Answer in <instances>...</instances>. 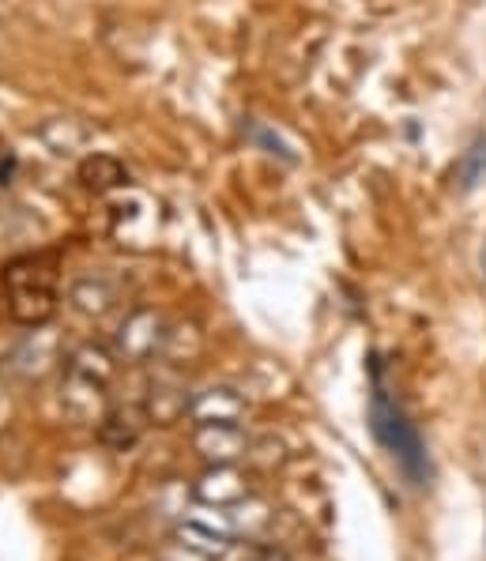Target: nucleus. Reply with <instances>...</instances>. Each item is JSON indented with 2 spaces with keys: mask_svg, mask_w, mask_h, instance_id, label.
<instances>
[{
  "mask_svg": "<svg viewBox=\"0 0 486 561\" xmlns=\"http://www.w3.org/2000/svg\"><path fill=\"white\" fill-rule=\"evenodd\" d=\"M249 411L246 396L230 385H212L204 392L193 396V408H189V419L196 426H227V422H241Z\"/></svg>",
  "mask_w": 486,
  "mask_h": 561,
  "instance_id": "9",
  "label": "nucleus"
},
{
  "mask_svg": "<svg viewBox=\"0 0 486 561\" xmlns=\"http://www.w3.org/2000/svg\"><path fill=\"white\" fill-rule=\"evenodd\" d=\"M8 317L23 328H42L57 313V275L49 256H20L4 267Z\"/></svg>",
  "mask_w": 486,
  "mask_h": 561,
  "instance_id": "1",
  "label": "nucleus"
},
{
  "mask_svg": "<svg viewBox=\"0 0 486 561\" xmlns=\"http://www.w3.org/2000/svg\"><path fill=\"white\" fill-rule=\"evenodd\" d=\"M483 272H486V245H483Z\"/></svg>",
  "mask_w": 486,
  "mask_h": 561,
  "instance_id": "18",
  "label": "nucleus"
},
{
  "mask_svg": "<svg viewBox=\"0 0 486 561\" xmlns=\"http://www.w3.org/2000/svg\"><path fill=\"white\" fill-rule=\"evenodd\" d=\"M170 321L151 306H136L114 332V355L125 366H147V362H159L162 343H167Z\"/></svg>",
  "mask_w": 486,
  "mask_h": 561,
  "instance_id": "3",
  "label": "nucleus"
},
{
  "mask_svg": "<svg viewBox=\"0 0 486 561\" xmlns=\"http://www.w3.org/2000/svg\"><path fill=\"white\" fill-rule=\"evenodd\" d=\"M80 181H83V188H91V193H110V188L125 185L128 170H125V162L114 159V154L94 151L80 162Z\"/></svg>",
  "mask_w": 486,
  "mask_h": 561,
  "instance_id": "13",
  "label": "nucleus"
},
{
  "mask_svg": "<svg viewBox=\"0 0 486 561\" xmlns=\"http://www.w3.org/2000/svg\"><path fill=\"white\" fill-rule=\"evenodd\" d=\"M370 419H373V434H377V442L404 463V471L411 474L415 482H427V474H430L427 445H422L415 422L407 419V414L385 396V388H377V392H373Z\"/></svg>",
  "mask_w": 486,
  "mask_h": 561,
  "instance_id": "2",
  "label": "nucleus"
},
{
  "mask_svg": "<svg viewBox=\"0 0 486 561\" xmlns=\"http://www.w3.org/2000/svg\"><path fill=\"white\" fill-rule=\"evenodd\" d=\"M60 362V340L57 332H49L46 324L31 328V335L23 343H15L12 355L4 358V369L20 381H42Z\"/></svg>",
  "mask_w": 486,
  "mask_h": 561,
  "instance_id": "7",
  "label": "nucleus"
},
{
  "mask_svg": "<svg viewBox=\"0 0 486 561\" xmlns=\"http://www.w3.org/2000/svg\"><path fill=\"white\" fill-rule=\"evenodd\" d=\"M193 388H189L185 374L181 369L167 366V362H159V374L147 381V392H144V414L151 426H173V422H181L193 408Z\"/></svg>",
  "mask_w": 486,
  "mask_h": 561,
  "instance_id": "4",
  "label": "nucleus"
},
{
  "mask_svg": "<svg viewBox=\"0 0 486 561\" xmlns=\"http://www.w3.org/2000/svg\"><path fill=\"white\" fill-rule=\"evenodd\" d=\"M144 426H151L144 414V403H125V408H110L106 419L99 422V442L114 453H128L144 437Z\"/></svg>",
  "mask_w": 486,
  "mask_h": 561,
  "instance_id": "11",
  "label": "nucleus"
},
{
  "mask_svg": "<svg viewBox=\"0 0 486 561\" xmlns=\"http://www.w3.org/2000/svg\"><path fill=\"white\" fill-rule=\"evenodd\" d=\"M155 561H215V558L204 554V550H196V547H189V542H181L178 535H170V539L155 550Z\"/></svg>",
  "mask_w": 486,
  "mask_h": 561,
  "instance_id": "16",
  "label": "nucleus"
},
{
  "mask_svg": "<svg viewBox=\"0 0 486 561\" xmlns=\"http://www.w3.org/2000/svg\"><path fill=\"white\" fill-rule=\"evenodd\" d=\"M456 181H460V188H464V193H472V188H479L486 181V140H479L472 151L464 154V159H460Z\"/></svg>",
  "mask_w": 486,
  "mask_h": 561,
  "instance_id": "15",
  "label": "nucleus"
},
{
  "mask_svg": "<svg viewBox=\"0 0 486 561\" xmlns=\"http://www.w3.org/2000/svg\"><path fill=\"white\" fill-rule=\"evenodd\" d=\"M204 347H207V340H204L201 324L196 321H173L167 328V343H162L159 362H167V366H173V369H185V366H193V362H201Z\"/></svg>",
  "mask_w": 486,
  "mask_h": 561,
  "instance_id": "12",
  "label": "nucleus"
},
{
  "mask_svg": "<svg viewBox=\"0 0 486 561\" xmlns=\"http://www.w3.org/2000/svg\"><path fill=\"white\" fill-rule=\"evenodd\" d=\"M249 140H253V144H260V148H268V154H280V159L294 162V151L286 148V144H283L280 136H275V133H268L264 125H249Z\"/></svg>",
  "mask_w": 486,
  "mask_h": 561,
  "instance_id": "17",
  "label": "nucleus"
},
{
  "mask_svg": "<svg viewBox=\"0 0 486 561\" xmlns=\"http://www.w3.org/2000/svg\"><path fill=\"white\" fill-rule=\"evenodd\" d=\"M68 301H72V309L80 317L102 321V317H110L117 309L121 287H117L114 279H106V275L91 272V275H80V279H72V287H68Z\"/></svg>",
  "mask_w": 486,
  "mask_h": 561,
  "instance_id": "10",
  "label": "nucleus"
},
{
  "mask_svg": "<svg viewBox=\"0 0 486 561\" xmlns=\"http://www.w3.org/2000/svg\"><path fill=\"white\" fill-rule=\"evenodd\" d=\"M253 494V471L241 463H215V468H204L201 479L193 482V497L204 508H230Z\"/></svg>",
  "mask_w": 486,
  "mask_h": 561,
  "instance_id": "6",
  "label": "nucleus"
},
{
  "mask_svg": "<svg viewBox=\"0 0 486 561\" xmlns=\"http://www.w3.org/2000/svg\"><path fill=\"white\" fill-rule=\"evenodd\" d=\"M57 400H60L65 419L80 422V426H99L110 411V385H102L99 377H91V374H80V369L65 366Z\"/></svg>",
  "mask_w": 486,
  "mask_h": 561,
  "instance_id": "5",
  "label": "nucleus"
},
{
  "mask_svg": "<svg viewBox=\"0 0 486 561\" xmlns=\"http://www.w3.org/2000/svg\"><path fill=\"white\" fill-rule=\"evenodd\" d=\"M249 442H253V434H246L241 422H227V426H196L193 453L201 456L207 468H215V463H241L246 460Z\"/></svg>",
  "mask_w": 486,
  "mask_h": 561,
  "instance_id": "8",
  "label": "nucleus"
},
{
  "mask_svg": "<svg viewBox=\"0 0 486 561\" xmlns=\"http://www.w3.org/2000/svg\"><path fill=\"white\" fill-rule=\"evenodd\" d=\"M286 460H291V453H286L283 437H275V434H260L246 448V468L249 471H260V474L280 471Z\"/></svg>",
  "mask_w": 486,
  "mask_h": 561,
  "instance_id": "14",
  "label": "nucleus"
}]
</instances>
